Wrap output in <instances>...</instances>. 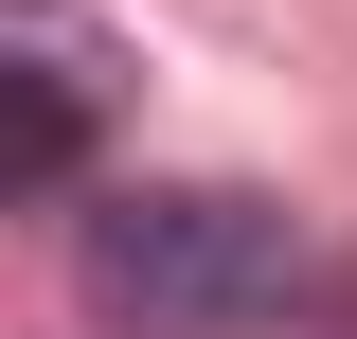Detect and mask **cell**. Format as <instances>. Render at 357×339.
I'll use <instances>...</instances> for the list:
<instances>
[{
    "instance_id": "cell-1",
    "label": "cell",
    "mask_w": 357,
    "mask_h": 339,
    "mask_svg": "<svg viewBox=\"0 0 357 339\" xmlns=\"http://www.w3.org/2000/svg\"><path fill=\"white\" fill-rule=\"evenodd\" d=\"M72 303L107 339H268L286 303H321V250L250 179H126L72 214Z\"/></svg>"
},
{
    "instance_id": "cell-2",
    "label": "cell",
    "mask_w": 357,
    "mask_h": 339,
    "mask_svg": "<svg viewBox=\"0 0 357 339\" xmlns=\"http://www.w3.org/2000/svg\"><path fill=\"white\" fill-rule=\"evenodd\" d=\"M107 126V36H89L72 0H0V179L54 197Z\"/></svg>"
}]
</instances>
